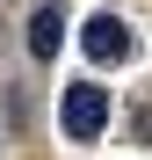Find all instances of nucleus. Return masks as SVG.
Masks as SVG:
<instances>
[{"instance_id":"obj_1","label":"nucleus","mask_w":152,"mask_h":160,"mask_svg":"<svg viewBox=\"0 0 152 160\" xmlns=\"http://www.w3.org/2000/svg\"><path fill=\"white\" fill-rule=\"evenodd\" d=\"M58 124H65V138H80V146H87V138H101V124H109V95H101L94 80H72Z\"/></svg>"},{"instance_id":"obj_2","label":"nucleus","mask_w":152,"mask_h":160,"mask_svg":"<svg viewBox=\"0 0 152 160\" xmlns=\"http://www.w3.org/2000/svg\"><path fill=\"white\" fill-rule=\"evenodd\" d=\"M80 51L94 66H131V22H116V15H87V29H80Z\"/></svg>"},{"instance_id":"obj_3","label":"nucleus","mask_w":152,"mask_h":160,"mask_svg":"<svg viewBox=\"0 0 152 160\" xmlns=\"http://www.w3.org/2000/svg\"><path fill=\"white\" fill-rule=\"evenodd\" d=\"M58 44H65V15H58V8H36V15H29V51L51 58Z\"/></svg>"}]
</instances>
